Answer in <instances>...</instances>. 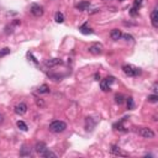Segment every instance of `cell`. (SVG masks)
<instances>
[{
	"instance_id": "obj_19",
	"label": "cell",
	"mask_w": 158,
	"mask_h": 158,
	"mask_svg": "<svg viewBox=\"0 0 158 158\" xmlns=\"http://www.w3.org/2000/svg\"><path fill=\"white\" fill-rule=\"evenodd\" d=\"M16 125H17V127H19L21 131H27V125H26L22 120H19V121L16 122Z\"/></svg>"
},
{
	"instance_id": "obj_28",
	"label": "cell",
	"mask_w": 158,
	"mask_h": 158,
	"mask_svg": "<svg viewBox=\"0 0 158 158\" xmlns=\"http://www.w3.org/2000/svg\"><path fill=\"white\" fill-rule=\"evenodd\" d=\"M36 104L38 105V106H43V105H45L43 100H40V99H37V100H36Z\"/></svg>"
},
{
	"instance_id": "obj_3",
	"label": "cell",
	"mask_w": 158,
	"mask_h": 158,
	"mask_svg": "<svg viewBox=\"0 0 158 158\" xmlns=\"http://www.w3.org/2000/svg\"><path fill=\"white\" fill-rule=\"evenodd\" d=\"M115 82V78L114 77H108L106 79H104L100 82V88L103 91H109L110 90V87H111V84Z\"/></svg>"
},
{
	"instance_id": "obj_25",
	"label": "cell",
	"mask_w": 158,
	"mask_h": 158,
	"mask_svg": "<svg viewBox=\"0 0 158 158\" xmlns=\"http://www.w3.org/2000/svg\"><path fill=\"white\" fill-rule=\"evenodd\" d=\"M142 3H143V0H135V1H133V7L140 9L141 5H142Z\"/></svg>"
},
{
	"instance_id": "obj_12",
	"label": "cell",
	"mask_w": 158,
	"mask_h": 158,
	"mask_svg": "<svg viewBox=\"0 0 158 158\" xmlns=\"http://www.w3.org/2000/svg\"><path fill=\"white\" fill-rule=\"evenodd\" d=\"M20 156H22V157H31V156H32L31 148H30V147H27L26 145L22 146V148H21V151H20Z\"/></svg>"
},
{
	"instance_id": "obj_9",
	"label": "cell",
	"mask_w": 158,
	"mask_h": 158,
	"mask_svg": "<svg viewBox=\"0 0 158 158\" xmlns=\"http://www.w3.org/2000/svg\"><path fill=\"white\" fill-rule=\"evenodd\" d=\"M45 64H46V67L52 68V67H56V66L62 64V59H59V58H51V59H47L45 62Z\"/></svg>"
},
{
	"instance_id": "obj_16",
	"label": "cell",
	"mask_w": 158,
	"mask_h": 158,
	"mask_svg": "<svg viewBox=\"0 0 158 158\" xmlns=\"http://www.w3.org/2000/svg\"><path fill=\"white\" fill-rule=\"evenodd\" d=\"M55 20H56V22H57V24L64 22V15H63L62 13H59V11H57L56 15H55Z\"/></svg>"
},
{
	"instance_id": "obj_5",
	"label": "cell",
	"mask_w": 158,
	"mask_h": 158,
	"mask_svg": "<svg viewBox=\"0 0 158 158\" xmlns=\"http://www.w3.org/2000/svg\"><path fill=\"white\" fill-rule=\"evenodd\" d=\"M139 133H140V136H142V137H145V139H153L156 136L154 131L152 129H148V127H141Z\"/></svg>"
},
{
	"instance_id": "obj_18",
	"label": "cell",
	"mask_w": 158,
	"mask_h": 158,
	"mask_svg": "<svg viewBox=\"0 0 158 158\" xmlns=\"http://www.w3.org/2000/svg\"><path fill=\"white\" fill-rule=\"evenodd\" d=\"M37 91L40 94H48L49 93V88H48V85H46V84H42V85L37 89Z\"/></svg>"
},
{
	"instance_id": "obj_8",
	"label": "cell",
	"mask_w": 158,
	"mask_h": 158,
	"mask_svg": "<svg viewBox=\"0 0 158 158\" xmlns=\"http://www.w3.org/2000/svg\"><path fill=\"white\" fill-rule=\"evenodd\" d=\"M89 52L93 53V55H97V56L101 55L103 53V46L99 45V43H95V45H93V46L89 47Z\"/></svg>"
},
{
	"instance_id": "obj_20",
	"label": "cell",
	"mask_w": 158,
	"mask_h": 158,
	"mask_svg": "<svg viewBox=\"0 0 158 158\" xmlns=\"http://www.w3.org/2000/svg\"><path fill=\"white\" fill-rule=\"evenodd\" d=\"M115 101H116V104L121 105L125 101V98H124L122 94H116V95H115Z\"/></svg>"
},
{
	"instance_id": "obj_14",
	"label": "cell",
	"mask_w": 158,
	"mask_h": 158,
	"mask_svg": "<svg viewBox=\"0 0 158 158\" xmlns=\"http://www.w3.org/2000/svg\"><path fill=\"white\" fill-rule=\"evenodd\" d=\"M90 7V3L89 1H80L78 5H77V9L80 10V11H84V10H88Z\"/></svg>"
},
{
	"instance_id": "obj_29",
	"label": "cell",
	"mask_w": 158,
	"mask_h": 158,
	"mask_svg": "<svg viewBox=\"0 0 158 158\" xmlns=\"http://www.w3.org/2000/svg\"><path fill=\"white\" fill-rule=\"evenodd\" d=\"M157 88H158V85H157V83H154V84H153V89H152L154 94H157V91H158V89H157Z\"/></svg>"
},
{
	"instance_id": "obj_13",
	"label": "cell",
	"mask_w": 158,
	"mask_h": 158,
	"mask_svg": "<svg viewBox=\"0 0 158 158\" xmlns=\"http://www.w3.org/2000/svg\"><path fill=\"white\" fill-rule=\"evenodd\" d=\"M111 153L118 154V156H127V153L122 152V150L120 148L119 146H116V145H112V146H111Z\"/></svg>"
},
{
	"instance_id": "obj_1",
	"label": "cell",
	"mask_w": 158,
	"mask_h": 158,
	"mask_svg": "<svg viewBox=\"0 0 158 158\" xmlns=\"http://www.w3.org/2000/svg\"><path fill=\"white\" fill-rule=\"evenodd\" d=\"M49 131L53 132V133H61L67 129V124L64 121H61V120H56L53 122L49 124Z\"/></svg>"
},
{
	"instance_id": "obj_24",
	"label": "cell",
	"mask_w": 158,
	"mask_h": 158,
	"mask_svg": "<svg viewBox=\"0 0 158 158\" xmlns=\"http://www.w3.org/2000/svg\"><path fill=\"white\" fill-rule=\"evenodd\" d=\"M122 122H124V120H121V121L118 122V124H115V125H114V129H115V130H120V131H122V130H124Z\"/></svg>"
},
{
	"instance_id": "obj_22",
	"label": "cell",
	"mask_w": 158,
	"mask_h": 158,
	"mask_svg": "<svg viewBox=\"0 0 158 158\" xmlns=\"http://www.w3.org/2000/svg\"><path fill=\"white\" fill-rule=\"evenodd\" d=\"M147 99H148L150 103H157V101H158V95H157V94H153V95H148V98H147Z\"/></svg>"
},
{
	"instance_id": "obj_6",
	"label": "cell",
	"mask_w": 158,
	"mask_h": 158,
	"mask_svg": "<svg viewBox=\"0 0 158 158\" xmlns=\"http://www.w3.org/2000/svg\"><path fill=\"white\" fill-rule=\"evenodd\" d=\"M151 24L154 28H158V9L154 7L151 13Z\"/></svg>"
},
{
	"instance_id": "obj_27",
	"label": "cell",
	"mask_w": 158,
	"mask_h": 158,
	"mask_svg": "<svg viewBox=\"0 0 158 158\" xmlns=\"http://www.w3.org/2000/svg\"><path fill=\"white\" fill-rule=\"evenodd\" d=\"M122 37H124L126 41H132V40H133V37H132L131 35H129V34H124Z\"/></svg>"
},
{
	"instance_id": "obj_7",
	"label": "cell",
	"mask_w": 158,
	"mask_h": 158,
	"mask_svg": "<svg viewBox=\"0 0 158 158\" xmlns=\"http://www.w3.org/2000/svg\"><path fill=\"white\" fill-rule=\"evenodd\" d=\"M15 112L17 115H24L27 112V105L25 103H20L15 106Z\"/></svg>"
},
{
	"instance_id": "obj_26",
	"label": "cell",
	"mask_w": 158,
	"mask_h": 158,
	"mask_svg": "<svg viewBox=\"0 0 158 158\" xmlns=\"http://www.w3.org/2000/svg\"><path fill=\"white\" fill-rule=\"evenodd\" d=\"M130 14H131V16H137V15H139V9L132 7V9L130 10Z\"/></svg>"
},
{
	"instance_id": "obj_30",
	"label": "cell",
	"mask_w": 158,
	"mask_h": 158,
	"mask_svg": "<svg viewBox=\"0 0 158 158\" xmlns=\"http://www.w3.org/2000/svg\"><path fill=\"white\" fill-rule=\"evenodd\" d=\"M3 121H4V115H3L1 112H0V125L3 124Z\"/></svg>"
},
{
	"instance_id": "obj_2",
	"label": "cell",
	"mask_w": 158,
	"mask_h": 158,
	"mask_svg": "<svg viewBox=\"0 0 158 158\" xmlns=\"http://www.w3.org/2000/svg\"><path fill=\"white\" fill-rule=\"evenodd\" d=\"M122 70H124L125 74L129 76V77H136V76L141 74V69L132 66V64H125L122 67Z\"/></svg>"
},
{
	"instance_id": "obj_32",
	"label": "cell",
	"mask_w": 158,
	"mask_h": 158,
	"mask_svg": "<svg viewBox=\"0 0 158 158\" xmlns=\"http://www.w3.org/2000/svg\"><path fill=\"white\" fill-rule=\"evenodd\" d=\"M119 1H124V0H119Z\"/></svg>"
},
{
	"instance_id": "obj_11",
	"label": "cell",
	"mask_w": 158,
	"mask_h": 158,
	"mask_svg": "<svg viewBox=\"0 0 158 158\" xmlns=\"http://www.w3.org/2000/svg\"><path fill=\"white\" fill-rule=\"evenodd\" d=\"M110 37L114 40V41H118V40H120L121 37H122V34H121V31L120 30H118V28H114L111 32H110Z\"/></svg>"
},
{
	"instance_id": "obj_31",
	"label": "cell",
	"mask_w": 158,
	"mask_h": 158,
	"mask_svg": "<svg viewBox=\"0 0 158 158\" xmlns=\"http://www.w3.org/2000/svg\"><path fill=\"white\" fill-rule=\"evenodd\" d=\"M94 78H95V80H99V79H100V76H99V74H98V73H97V74H95V76H94Z\"/></svg>"
},
{
	"instance_id": "obj_15",
	"label": "cell",
	"mask_w": 158,
	"mask_h": 158,
	"mask_svg": "<svg viewBox=\"0 0 158 158\" xmlns=\"http://www.w3.org/2000/svg\"><path fill=\"white\" fill-rule=\"evenodd\" d=\"M79 30H80V32L83 35H90V34H93V30L88 27V24H84L83 26H80Z\"/></svg>"
},
{
	"instance_id": "obj_4",
	"label": "cell",
	"mask_w": 158,
	"mask_h": 158,
	"mask_svg": "<svg viewBox=\"0 0 158 158\" xmlns=\"http://www.w3.org/2000/svg\"><path fill=\"white\" fill-rule=\"evenodd\" d=\"M30 11H31V14H32L34 16H36V17H40V16H42V15H43L45 10H43V7H42L41 5H38V4H32V5H31Z\"/></svg>"
},
{
	"instance_id": "obj_10",
	"label": "cell",
	"mask_w": 158,
	"mask_h": 158,
	"mask_svg": "<svg viewBox=\"0 0 158 158\" xmlns=\"http://www.w3.org/2000/svg\"><path fill=\"white\" fill-rule=\"evenodd\" d=\"M46 150H47V146H46V143H43V142H37L36 146H35V151H36L38 154H42Z\"/></svg>"
},
{
	"instance_id": "obj_21",
	"label": "cell",
	"mask_w": 158,
	"mask_h": 158,
	"mask_svg": "<svg viewBox=\"0 0 158 158\" xmlns=\"http://www.w3.org/2000/svg\"><path fill=\"white\" fill-rule=\"evenodd\" d=\"M10 53V48L9 47H5V48H3V49H0V57H5V56H7Z\"/></svg>"
},
{
	"instance_id": "obj_23",
	"label": "cell",
	"mask_w": 158,
	"mask_h": 158,
	"mask_svg": "<svg viewBox=\"0 0 158 158\" xmlns=\"http://www.w3.org/2000/svg\"><path fill=\"white\" fill-rule=\"evenodd\" d=\"M135 108V103H133V98H129L127 99V109H133Z\"/></svg>"
},
{
	"instance_id": "obj_17",
	"label": "cell",
	"mask_w": 158,
	"mask_h": 158,
	"mask_svg": "<svg viewBox=\"0 0 158 158\" xmlns=\"http://www.w3.org/2000/svg\"><path fill=\"white\" fill-rule=\"evenodd\" d=\"M41 156H42V157H45V158H49V157H52V158H56V157H57V154H56L55 152L49 151L48 148H47V150H46V151H45L43 153H42Z\"/></svg>"
}]
</instances>
